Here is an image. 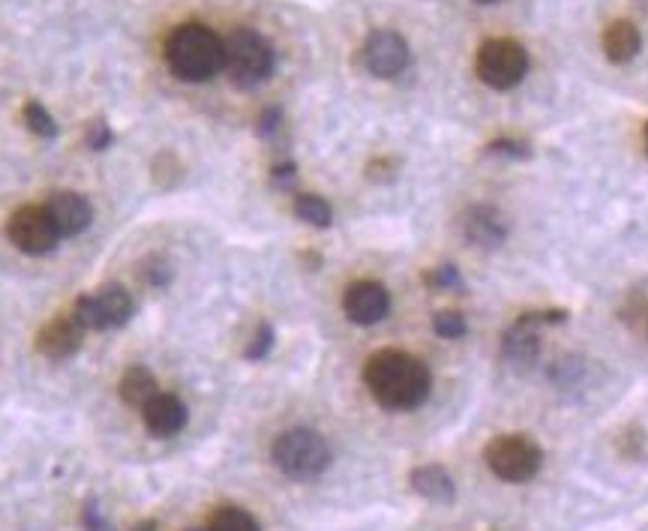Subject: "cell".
Masks as SVG:
<instances>
[{"instance_id":"obj_30","label":"cell","mask_w":648,"mask_h":531,"mask_svg":"<svg viewBox=\"0 0 648 531\" xmlns=\"http://www.w3.org/2000/svg\"><path fill=\"white\" fill-rule=\"evenodd\" d=\"M133 531H157V522H154V520L138 522V526H136V529H133Z\"/></svg>"},{"instance_id":"obj_17","label":"cell","mask_w":648,"mask_h":531,"mask_svg":"<svg viewBox=\"0 0 648 531\" xmlns=\"http://www.w3.org/2000/svg\"><path fill=\"white\" fill-rule=\"evenodd\" d=\"M411 489L423 496L427 501H435V505H451L456 498L454 477L444 472L442 465H421L411 472Z\"/></svg>"},{"instance_id":"obj_15","label":"cell","mask_w":648,"mask_h":531,"mask_svg":"<svg viewBox=\"0 0 648 531\" xmlns=\"http://www.w3.org/2000/svg\"><path fill=\"white\" fill-rule=\"evenodd\" d=\"M463 231H466L468 244L480 249L501 247V240L508 238V226L496 207H471L463 216Z\"/></svg>"},{"instance_id":"obj_23","label":"cell","mask_w":648,"mask_h":531,"mask_svg":"<svg viewBox=\"0 0 648 531\" xmlns=\"http://www.w3.org/2000/svg\"><path fill=\"white\" fill-rule=\"evenodd\" d=\"M273 349V328L271 325H262V328L255 330V337H252L250 349H247V358L250 361H262L268 358V351Z\"/></svg>"},{"instance_id":"obj_2","label":"cell","mask_w":648,"mask_h":531,"mask_svg":"<svg viewBox=\"0 0 648 531\" xmlns=\"http://www.w3.org/2000/svg\"><path fill=\"white\" fill-rule=\"evenodd\" d=\"M166 60L178 79L202 84L214 79L226 64V43L207 24L186 22L174 27L166 39Z\"/></svg>"},{"instance_id":"obj_31","label":"cell","mask_w":648,"mask_h":531,"mask_svg":"<svg viewBox=\"0 0 648 531\" xmlns=\"http://www.w3.org/2000/svg\"><path fill=\"white\" fill-rule=\"evenodd\" d=\"M643 138H646V154H648V124H646V129H643Z\"/></svg>"},{"instance_id":"obj_11","label":"cell","mask_w":648,"mask_h":531,"mask_svg":"<svg viewBox=\"0 0 648 531\" xmlns=\"http://www.w3.org/2000/svg\"><path fill=\"white\" fill-rule=\"evenodd\" d=\"M342 309L352 318L354 325H376L390 313V294L382 283L361 280L352 283L342 294Z\"/></svg>"},{"instance_id":"obj_33","label":"cell","mask_w":648,"mask_h":531,"mask_svg":"<svg viewBox=\"0 0 648 531\" xmlns=\"http://www.w3.org/2000/svg\"><path fill=\"white\" fill-rule=\"evenodd\" d=\"M186 531H207V529H186Z\"/></svg>"},{"instance_id":"obj_27","label":"cell","mask_w":648,"mask_h":531,"mask_svg":"<svg viewBox=\"0 0 648 531\" xmlns=\"http://www.w3.org/2000/svg\"><path fill=\"white\" fill-rule=\"evenodd\" d=\"M280 124H283V109L280 105H268L262 114H259V136H273L276 129H280Z\"/></svg>"},{"instance_id":"obj_14","label":"cell","mask_w":648,"mask_h":531,"mask_svg":"<svg viewBox=\"0 0 648 531\" xmlns=\"http://www.w3.org/2000/svg\"><path fill=\"white\" fill-rule=\"evenodd\" d=\"M141 418H145V427L157 439H171V436H178L186 427V406L178 396L157 394L148 406L141 408Z\"/></svg>"},{"instance_id":"obj_25","label":"cell","mask_w":648,"mask_h":531,"mask_svg":"<svg viewBox=\"0 0 648 531\" xmlns=\"http://www.w3.org/2000/svg\"><path fill=\"white\" fill-rule=\"evenodd\" d=\"M487 154H499V157H516L525 159L532 154V147L525 145V142H513V138H501V142H492L487 147Z\"/></svg>"},{"instance_id":"obj_16","label":"cell","mask_w":648,"mask_h":531,"mask_svg":"<svg viewBox=\"0 0 648 531\" xmlns=\"http://www.w3.org/2000/svg\"><path fill=\"white\" fill-rule=\"evenodd\" d=\"M643 48V36H639L637 24L618 19L606 31H603V55L613 64H630Z\"/></svg>"},{"instance_id":"obj_3","label":"cell","mask_w":648,"mask_h":531,"mask_svg":"<svg viewBox=\"0 0 648 531\" xmlns=\"http://www.w3.org/2000/svg\"><path fill=\"white\" fill-rule=\"evenodd\" d=\"M223 43H226V64H223V69L228 72V79H231L235 88L252 91V88H259V84L271 79L273 67H276V55H273V46L259 31L235 27Z\"/></svg>"},{"instance_id":"obj_8","label":"cell","mask_w":648,"mask_h":531,"mask_svg":"<svg viewBox=\"0 0 648 531\" xmlns=\"http://www.w3.org/2000/svg\"><path fill=\"white\" fill-rule=\"evenodd\" d=\"M7 235L15 247L27 252V256H43V252H52L60 240V231H57L55 219L48 216L46 207L39 204H24L15 214L10 216L7 223Z\"/></svg>"},{"instance_id":"obj_6","label":"cell","mask_w":648,"mask_h":531,"mask_svg":"<svg viewBox=\"0 0 648 531\" xmlns=\"http://www.w3.org/2000/svg\"><path fill=\"white\" fill-rule=\"evenodd\" d=\"M478 76L492 91H511L528 72V52L516 39L496 36L478 48Z\"/></svg>"},{"instance_id":"obj_26","label":"cell","mask_w":648,"mask_h":531,"mask_svg":"<svg viewBox=\"0 0 648 531\" xmlns=\"http://www.w3.org/2000/svg\"><path fill=\"white\" fill-rule=\"evenodd\" d=\"M432 289H451V285H459V273H456L454 264H442V268H435L423 276Z\"/></svg>"},{"instance_id":"obj_10","label":"cell","mask_w":648,"mask_h":531,"mask_svg":"<svg viewBox=\"0 0 648 531\" xmlns=\"http://www.w3.org/2000/svg\"><path fill=\"white\" fill-rule=\"evenodd\" d=\"M411 60L409 43L397 31H376L364 43V67L376 79H397Z\"/></svg>"},{"instance_id":"obj_28","label":"cell","mask_w":648,"mask_h":531,"mask_svg":"<svg viewBox=\"0 0 648 531\" xmlns=\"http://www.w3.org/2000/svg\"><path fill=\"white\" fill-rule=\"evenodd\" d=\"M84 526H88V531H112V526H109V520L103 517L100 505H88V508H84Z\"/></svg>"},{"instance_id":"obj_20","label":"cell","mask_w":648,"mask_h":531,"mask_svg":"<svg viewBox=\"0 0 648 531\" xmlns=\"http://www.w3.org/2000/svg\"><path fill=\"white\" fill-rule=\"evenodd\" d=\"M295 214L297 219H304L307 226H316V228H328L330 223H333V211H330V204L325 202L321 195H312V193L297 195Z\"/></svg>"},{"instance_id":"obj_21","label":"cell","mask_w":648,"mask_h":531,"mask_svg":"<svg viewBox=\"0 0 648 531\" xmlns=\"http://www.w3.org/2000/svg\"><path fill=\"white\" fill-rule=\"evenodd\" d=\"M24 124H27V129L34 133V136L39 138H55L57 136V124H55V117L48 114V109L43 105V102H36L31 100L27 105H24Z\"/></svg>"},{"instance_id":"obj_32","label":"cell","mask_w":648,"mask_h":531,"mask_svg":"<svg viewBox=\"0 0 648 531\" xmlns=\"http://www.w3.org/2000/svg\"><path fill=\"white\" fill-rule=\"evenodd\" d=\"M478 3H496V0H478Z\"/></svg>"},{"instance_id":"obj_7","label":"cell","mask_w":648,"mask_h":531,"mask_svg":"<svg viewBox=\"0 0 648 531\" xmlns=\"http://www.w3.org/2000/svg\"><path fill=\"white\" fill-rule=\"evenodd\" d=\"M72 313L88 330L121 328L133 316V297L124 285H100L96 292L81 294Z\"/></svg>"},{"instance_id":"obj_12","label":"cell","mask_w":648,"mask_h":531,"mask_svg":"<svg viewBox=\"0 0 648 531\" xmlns=\"http://www.w3.org/2000/svg\"><path fill=\"white\" fill-rule=\"evenodd\" d=\"M84 330L88 328L81 325L76 313L57 316L36 334V349L43 351L46 358H52V361H67V358H72L81 349Z\"/></svg>"},{"instance_id":"obj_5","label":"cell","mask_w":648,"mask_h":531,"mask_svg":"<svg viewBox=\"0 0 648 531\" xmlns=\"http://www.w3.org/2000/svg\"><path fill=\"white\" fill-rule=\"evenodd\" d=\"M484 460L492 468V475L508 484H525L541 472L544 451L528 436H499L487 444Z\"/></svg>"},{"instance_id":"obj_13","label":"cell","mask_w":648,"mask_h":531,"mask_svg":"<svg viewBox=\"0 0 648 531\" xmlns=\"http://www.w3.org/2000/svg\"><path fill=\"white\" fill-rule=\"evenodd\" d=\"M46 211L48 216L55 219L57 231H60V238L67 235V238H72V235H81L84 228L91 226L93 219V211L91 204H88V199L79 193H52V199L46 202Z\"/></svg>"},{"instance_id":"obj_24","label":"cell","mask_w":648,"mask_h":531,"mask_svg":"<svg viewBox=\"0 0 648 531\" xmlns=\"http://www.w3.org/2000/svg\"><path fill=\"white\" fill-rule=\"evenodd\" d=\"M112 138H114L112 126L105 124L103 117H100V121H93V124H88V147H91V150H105V147L112 145Z\"/></svg>"},{"instance_id":"obj_22","label":"cell","mask_w":648,"mask_h":531,"mask_svg":"<svg viewBox=\"0 0 648 531\" xmlns=\"http://www.w3.org/2000/svg\"><path fill=\"white\" fill-rule=\"evenodd\" d=\"M432 330L444 339H459L466 334V318L459 316V313L444 309V313H439V316L432 318Z\"/></svg>"},{"instance_id":"obj_18","label":"cell","mask_w":648,"mask_h":531,"mask_svg":"<svg viewBox=\"0 0 648 531\" xmlns=\"http://www.w3.org/2000/svg\"><path fill=\"white\" fill-rule=\"evenodd\" d=\"M157 394H160L157 391V379H154L148 366H133L121 379V399H124L126 406L145 408Z\"/></svg>"},{"instance_id":"obj_4","label":"cell","mask_w":648,"mask_h":531,"mask_svg":"<svg viewBox=\"0 0 648 531\" xmlns=\"http://www.w3.org/2000/svg\"><path fill=\"white\" fill-rule=\"evenodd\" d=\"M273 463L288 477H316L330 465V448L325 436L307 427L285 430L273 441Z\"/></svg>"},{"instance_id":"obj_1","label":"cell","mask_w":648,"mask_h":531,"mask_svg":"<svg viewBox=\"0 0 648 531\" xmlns=\"http://www.w3.org/2000/svg\"><path fill=\"white\" fill-rule=\"evenodd\" d=\"M364 382L378 406L390 411H411L427 403L432 375L427 363L418 361L409 351L385 349L366 361Z\"/></svg>"},{"instance_id":"obj_29","label":"cell","mask_w":648,"mask_h":531,"mask_svg":"<svg viewBox=\"0 0 648 531\" xmlns=\"http://www.w3.org/2000/svg\"><path fill=\"white\" fill-rule=\"evenodd\" d=\"M273 178H276V181H292V178H295V166H276V169H273Z\"/></svg>"},{"instance_id":"obj_9","label":"cell","mask_w":648,"mask_h":531,"mask_svg":"<svg viewBox=\"0 0 648 531\" xmlns=\"http://www.w3.org/2000/svg\"><path fill=\"white\" fill-rule=\"evenodd\" d=\"M553 321H565V313H528L516 325H513L508 334H504V361L516 366V370H525L532 366L541 358V325H553Z\"/></svg>"},{"instance_id":"obj_19","label":"cell","mask_w":648,"mask_h":531,"mask_svg":"<svg viewBox=\"0 0 648 531\" xmlns=\"http://www.w3.org/2000/svg\"><path fill=\"white\" fill-rule=\"evenodd\" d=\"M207 531H262L259 522L252 517L250 510L235 508V505H223L211 513L207 520Z\"/></svg>"}]
</instances>
